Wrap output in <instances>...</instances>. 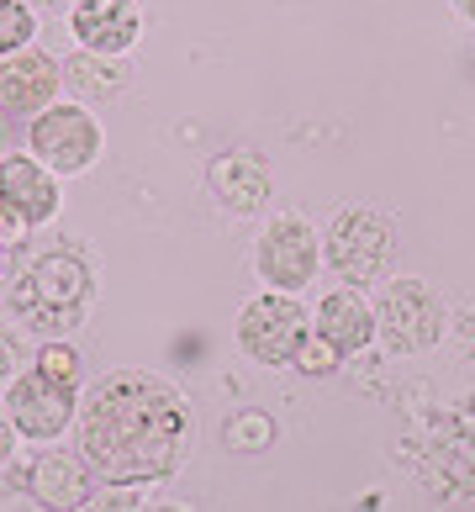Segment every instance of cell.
Returning a JSON list of instances; mask_svg holds the SVG:
<instances>
[{"label":"cell","instance_id":"ffe728a7","mask_svg":"<svg viewBox=\"0 0 475 512\" xmlns=\"http://www.w3.org/2000/svg\"><path fill=\"white\" fill-rule=\"evenodd\" d=\"M16 439H22V433H16V423L6 417V407H0V460L11 454V444H16Z\"/></svg>","mask_w":475,"mask_h":512},{"label":"cell","instance_id":"8992f818","mask_svg":"<svg viewBox=\"0 0 475 512\" xmlns=\"http://www.w3.org/2000/svg\"><path fill=\"white\" fill-rule=\"evenodd\" d=\"M27 143H32V154L43 159L53 175H85V169L101 159V122L90 117V111L80 101H53L43 106L37 117L27 122Z\"/></svg>","mask_w":475,"mask_h":512},{"label":"cell","instance_id":"7c38bea8","mask_svg":"<svg viewBox=\"0 0 475 512\" xmlns=\"http://www.w3.org/2000/svg\"><path fill=\"white\" fill-rule=\"evenodd\" d=\"M206 191L217 196V206H227L233 217H249L270 201V164L254 148H227L206 164Z\"/></svg>","mask_w":475,"mask_h":512},{"label":"cell","instance_id":"ac0fdd59","mask_svg":"<svg viewBox=\"0 0 475 512\" xmlns=\"http://www.w3.org/2000/svg\"><path fill=\"white\" fill-rule=\"evenodd\" d=\"M338 365H344V354H338L317 328L301 338V349H296V359H291V370H296V375H312V381H322V375H338Z\"/></svg>","mask_w":475,"mask_h":512},{"label":"cell","instance_id":"277c9868","mask_svg":"<svg viewBox=\"0 0 475 512\" xmlns=\"http://www.w3.org/2000/svg\"><path fill=\"white\" fill-rule=\"evenodd\" d=\"M307 333L312 312L296 301V291H259L238 312V349L259 365H291Z\"/></svg>","mask_w":475,"mask_h":512},{"label":"cell","instance_id":"30bf717a","mask_svg":"<svg viewBox=\"0 0 475 512\" xmlns=\"http://www.w3.org/2000/svg\"><path fill=\"white\" fill-rule=\"evenodd\" d=\"M69 32L85 53L122 59V53L143 37V11H138V0H74Z\"/></svg>","mask_w":475,"mask_h":512},{"label":"cell","instance_id":"9a60e30c","mask_svg":"<svg viewBox=\"0 0 475 512\" xmlns=\"http://www.w3.org/2000/svg\"><path fill=\"white\" fill-rule=\"evenodd\" d=\"M275 439H280V428H275V417L264 407H243V412H233L222 423V444L233 454H270Z\"/></svg>","mask_w":475,"mask_h":512},{"label":"cell","instance_id":"4fadbf2b","mask_svg":"<svg viewBox=\"0 0 475 512\" xmlns=\"http://www.w3.org/2000/svg\"><path fill=\"white\" fill-rule=\"evenodd\" d=\"M312 328L328 338L338 354H365L375 344V301L359 296V286L328 291L312 312Z\"/></svg>","mask_w":475,"mask_h":512},{"label":"cell","instance_id":"9c48e42d","mask_svg":"<svg viewBox=\"0 0 475 512\" xmlns=\"http://www.w3.org/2000/svg\"><path fill=\"white\" fill-rule=\"evenodd\" d=\"M59 175L37 154H6L0 159V212L16 227H43L59 217Z\"/></svg>","mask_w":475,"mask_h":512},{"label":"cell","instance_id":"5b68a950","mask_svg":"<svg viewBox=\"0 0 475 512\" xmlns=\"http://www.w3.org/2000/svg\"><path fill=\"white\" fill-rule=\"evenodd\" d=\"M254 270L270 291H307L322 270V233L301 212L270 217L254 243Z\"/></svg>","mask_w":475,"mask_h":512},{"label":"cell","instance_id":"2e32d148","mask_svg":"<svg viewBox=\"0 0 475 512\" xmlns=\"http://www.w3.org/2000/svg\"><path fill=\"white\" fill-rule=\"evenodd\" d=\"M32 37H37V16L27 0H0V59L32 48Z\"/></svg>","mask_w":475,"mask_h":512},{"label":"cell","instance_id":"6da1fadb","mask_svg":"<svg viewBox=\"0 0 475 512\" xmlns=\"http://www.w3.org/2000/svg\"><path fill=\"white\" fill-rule=\"evenodd\" d=\"M190 444L185 396L148 370H111L90 386L80 407L85 465L111 486L169 481Z\"/></svg>","mask_w":475,"mask_h":512},{"label":"cell","instance_id":"44dd1931","mask_svg":"<svg viewBox=\"0 0 475 512\" xmlns=\"http://www.w3.org/2000/svg\"><path fill=\"white\" fill-rule=\"evenodd\" d=\"M454 11H460V16H465V22L475 27V0H454Z\"/></svg>","mask_w":475,"mask_h":512},{"label":"cell","instance_id":"3957f363","mask_svg":"<svg viewBox=\"0 0 475 512\" xmlns=\"http://www.w3.org/2000/svg\"><path fill=\"white\" fill-rule=\"evenodd\" d=\"M444 338V301L428 280H391L375 296V344H386L391 354H423Z\"/></svg>","mask_w":475,"mask_h":512},{"label":"cell","instance_id":"5bb4252c","mask_svg":"<svg viewBox=\"0 0 475 512\" xmlns=\"http://www.w3.org/2000/svg\"><path fill=\"white\" fill-rule=\"evenodd\" d=\"M32 491L43 507H85L90 502V481L80 465H69V454H43L32 470Z\"/></svg>","mask_w":475,"mask_h":512},{"label":"cell","instance_id":"52a82bcc","mask_svg":"<svg viewBox=\"0 0 475 512\" xmlns=\"http://www.w3.org/2000/svg\"><path fill=\"white\" fill-rule=\"evenodd\" d=\"M90 291L95 286H90V270H85L80 254H43L27 270L22 291H16V307L59 333V328H74V322H80Z\"/></svg>","mask_w":475,"mask_h":512},{"label":"cell","instance_id":"8fae6325","mask_svg":"<svg viewBox=\"0 0 475 512\" xmlns=\"http://www.w3.org/2000/svg\"><path fill=\"white\" fill-rule=\"evenodd\" d=\"M59 85H64V69L43 48H22L0 59V111L6 117H37L43 106H53Z\"/></svg>","mask_w":475,"mask_h":512},{"label":"cell","instance_id":"d6986e66","mask_svg":"<svg viewBox=\"0 0 475 512\" xmlns=\"http://www.w3.org/2000/svg\"><path fill=\"white\" fill-rule=\"evenodd\" d=\"M37 370L53 375V381H80V349H69V344H43L37 349Z\"/></svg>","mask_w":475,"mask_h":512},{"label":"cell","instance_id":"e0dca14e","mask_svg":"<svg viewBox=\"0 0 475 512\" xmlns=\"http://www.w3.org/2000/svg\"><path fill=\"white\" fill-rule=\"evenodd\" d=\"M95 64H101V53H85V48H80V59L69 64L64 80H69L74 90H85V96H117V90H122V69L111 64V69L101 74Z\"/></svg>","mask_w":475,"mask_h":512},{"label":"cell","instance_id":"7a4b0ae2","mask_svg":"<svg viewBox=\"0 0 475 512\" xmlns=\"http://www.w3.org/2000/svg\"><path fill=\"white\" fill-rule=\"evenodd\" d=\"M391 254H396V227L380 206H365V201L338 206L328 233H322V259L333 264V275L344 286H375L386 275Z\"/></svg>","mask_w":475,"mask_h":512},{"label":"cell","instance_id":"ba28073f","mask_svg":"<svg viewBox=\"0 0 475 512\" xmlns=\"http://www.w3.org/2000/svg\"><path fill=\"white\" fill-rule=\"evenodd\" d=\"M0 407H6V417L16 423V433H22L27 444H53L69 433V423H80L74 386L53 381V375H43L37 365H32V375H16L6 386V402Z\"/></svg>","mask_w":475,"mask_h":512}]
</instances>
